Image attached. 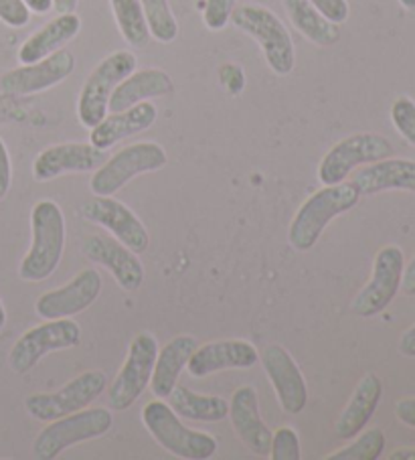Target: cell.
I'll use <instances>...</instances> for the list:
<instances>
[{
    "label": "cell",
    "mask_w": 415,
    "mask_h": 460,
    "mask_svg": "<svg viewBox=\"0 0 415 460\" xmlns=\"http://www.w3.org/2000/svg\"><path fill=\"white\" fill-rule=\"evenodd\" d=\"M136 55L132 51H116L98 63L79 92L77 116L85 128H95L110 112V96L116 85L136 69Z\"/></svg>",
    "instance_id": "cell-7"
},
{
    "label": "cell",
    "mask_w": 415,
    "mask_h": 460,
    "mask_svg": "<svg viewBox=\"0 0 415 460\" xmlns=\"http://www.w3.org/2000/svg\"><path fill=\"white\" fill-rule=\"evenodd\" d=\"M79 0H53V9L59 14L63 13H75Z\"/></svg>",
    "instance_id": "cell-42"
},
{
    "label": "cell",
    "mask_w": 415,
    "mask_h": 460,
    "mask_svg": "<svg viewBox=\"0 0 415 460\" xmlns=\"http://www.w3.org/2000/svg\"><path fill=\"white\" fill-rule=\"evenodd\" d=\"M260 361L266 369L269 384L274 385L282 410L286 414H300L308 403L306 379L302 376L298 363L282 345H268L261 351Z\"/></svg>",
    "instance_id": "cell-15"
},
{
    "label": "cell",
    "mask_w": 415,
    "mask_h": 460,
    "mask_svg": "<svg viewBox=\"0 0 415 460\" xmlns=\"http://www.w3.org/2000/svg\"><path fill=\"white\" fill-rule=\"evenodd\" d=\"M150 37L161 43H172L179 37V22L171 11L169 0H140Z\"/></svg>",
    "instance_id": "cell-30"
},
{
    "label": "cell",
    "mask_w": 415,
    "mask_h": 460,
    "mask_svg": "<svg viewBox=\"0 0 415 460\" xmlns=\"http://www.w3.org/2000/svg\"><path fill=\"white\" fill-rule=\"evenodd\" d=\"M234 27L250 35L253 41H258L260 49L266 58L269 69L278 75L292 74L296 66V51L288 27L276 17L266 6L260 4H243L231 13Z\"/></svg>",
    "instance_id": "cell-3"
},
{
    "label": "cell",
    "mask_w": 415,
    "mask_h": 460,
    "mask_svg": "<svg viewBox=\"0 0 415 460\" xmlns=\"http://www.w3.org/2000/svg\"><path fill=\"white\" fill-rule=\"evenodd\" d=\"M103 288L102 276L98 270L85 268L74 280L57 290H49L39 296L35 311L45 321L53 319H69L90 308L98 300Z\"/></svg>",
    "instance_id": "cell-16"
},
{
    "label": "cell",
    "mask_w": 415,
    "mask_h": 460,
    "mask_svg": "<svg viewBox=\"0 0 415 460\" xmlns=\"http://www.w3.org/2000/svg\"><path fill=\"white\" fill-rule=\"evenodd\" d=\"M166 400L171 402L169 406L179 418L195 420V422H221L229 414V402L225 398L190 392L185 385H174Z\"/></svg>",
    "instance_id": "cell-28"
},
{
    "label": "cell",
    "mask_w": 415,
    "mask_h": 460,
    "mask_svg": "<svg viewBox=\"0 0 415 460\" xmlns=\"http://www.w3.org/2000/svg\"><path fill=\"white\" fill-rule=\"evenodd\" d=\"M82 341V329L75 321L69 319H53L37 327L29 329L25 335L19 337L13 345L9 363L14 374L25 376L45 355L63 349L77 347Z\"/></svg>",
    "instance_id": "cell-11"
},
{
    "label": "cell",
    "mask_w": 415,
    "mask_h": 460,
    "mask_svg": "<svg viewBox=\"0 0 415 460\" xmlns=\"http://www.w3.org/2000/svg\"><path fill=\"white\" fill-rule=\"evenodd\" d=\"M111 424L114 418L110 408H84L75 414L57 418L39 432L33 442V455L39 460H53L79 442L100 438Z\"/></svg>",
    "instance_id": "cell-5"
},
{
    "label": "cell",
    "mask_w": 415,
    "mask_h": 460,
    "mask_svg": "<svg viewBox=\"0 0 415 460\" xmlns=\"http://www.w3.org/2000/svg\"><path fill=\"white\" fill-rule=\"evenodd\" d=\"M237 0H207L203 11V22L205 27L217 33V31L225 29L234 13Z\"/></svg>",
    "instance_id": "cell-34"
},
{
    "label": "cell",
    "mask_w": 415,
    "mask_h": 460,
    "mask_svg": "<svg viewBox=\"0 0 415 460\" xmlns=\"http://www.w3.org/2000/svg\"><path fill=\"white\" fill-rule=\"evenodd\" d=\"M31 19L29 6L22 0H0V21L13 29L25 27Z\"/></svg>",
    "instance_id": "cell-35"
},
{
    "label": "cell",
    "mask_w": 415,
    "mask_h": 460,
    "mask_svg": "<svg viewBox=\"0 0 415 460\" xmlns=\"http://www.w3.org/2000/svg\"><path fill=\"white\" fill-rule=\"evenodd\" d=\"M79 31H82V19L75 13L59 14L21 45L19 61L22 66H29L49 58L55 51L63 49V45H67L71 39H75Z\"/></svg>",
    "instance_id": "cell-25"
},
{
    "label": "cell",
    "mask_w": 415,
    "mask_h": 460,
    "mask_svg": "<svg viewBox=\"0 0 415 460\" xmlns=\"http://www.w3.org/2000/svg\"><path fill=\"white\" fill-rule=\"evenodd\" d=\"M260 361V355L250 341L229 339L215 341L197 347L187 363V371L193 377H207L217 371L250 369Z\"/></svg>",
    "instance_id": "cell-19"
},
{
    "label": "cell",
    "mask_w": 415,
    "mask_h": 460,
    "mask_svg": "<svg viewBox=\"0 0 415 460\" xmlns=\"http://www.w3.org/2000/svg\"><path fill=\"white\" fill-rule=\"evenodd\" d=\"M197 341L189 335L174 337L158 351L153 377H150V390L158 400H166L179 382L181 371L187 367L190 355L195 353Z\"/></svg>",
    "instance_id": "cell-26"
},
{
    "label": "cell",
    "mask_w": 415,
    "mask_h": 460,
    "mask_svg": "<svg viewBox=\"0 0 415 460\" xmlns=\"http://www.w3.org/2000/svg\"><path fill=\"white\" fill-rule=\"evenodd\" d=\"M391 122L395 130L415 148V102L407 96L397 98L391 106Z\"/></svg>",
    "instance_id": "cell-33"
},
{
    "label": "cell",
    "mask_w": 415,
    "mask_h": 460,
    "mask_svg": "<svg viewBox=\"0 0 415 460\" xmlns=\"http://www.w3.org/2000/svg\"><path fill=\"white\" fill-rule=\"evenodd\" d=\"M11 179H13L11 156H9V150H6L4 140L0 138V199H3V197L9 193Z\"/></svg>",
    "instance_id": "cell-37"
},
{
    "label": "cell",
    "mask_w": 415,
    "mask_h": 460,
    "mask_svg": "<svg viewBox=\"0 0 415 460\" xmlns=\"http://www.w3.org/2000/svg\"><path fill=\"white\" fill-rule=\"evenodd\" d=\"M383 384L379 376L366 374L355 387L349 403L340 411L337 424H334V432H337L340 440H353L357 434L365 430V426L369 424L375 410L379 406Z\"/></svg>",
    "instance_id": "cell-24"
},
{
    "label": "cell",
    "mask_w": 415,
    "mask_h": 460,
    "mask_svg": "<svg viewBox=\"0 0 415 460\" xmlns=\"http://www.w3.org/2000/svg\"><path fill=\"white\" fill-rule=\"evenodd\" d=\"M234 430L255 456H269L271 430L260 414L258 394L252 385H243L234 392L229 400V414Z\"/></svg>",
    "instance_id": "cell-20"
},
{
    "label": "cell",
    "mask_w": 415,
    "mask_h": 460,
    "mask_svg": "<svg viewBox=\"0 0 415 460\" xmlns=\"http://www.w3.org/2000/svg\"><path fill=\"white\" fill-rule=\"evenodd\" d=\"M395 416L402 424L415 428V398H405L395 403Z\"/></svg>",
    "instance_id": "cell-38"
},
{
    "label": "cell",
    "mask_w": 415,
    "mask_h": 460,
    "mask_svg": "<svg viewBox=\"0 0 415 460\" xmlns=\"http://www.w3.org/2000/svg\"><path fill=\"white\" fill-rule=\"evenodd\" d=\"M166 163H169V156L161 145L136 142V145L118 150L114 156L95 169L90 179V189L93 195L111 197L138 174L161 171Z\"/></svg>",
    "instance_id": "cell-6"
},
{
    "label": "cell",
    "mask_w": 415,
    "mask_h": 460,
    "mask_svg": "<svg viewBox=\"0 0 415 460\" xmlns=\"http://www.w3.org/2000/svg\"><path fill=\"white\" fill-rule=\"evenodd\" d=\"M389 460H415V448H399L391 452Z\"/></svg>",
    "instance_id": "cell-43"
},
{
    "label": "cell",
    "mask_w": 415,
    "mask_h": 460,
    "mask_svg": "<svg viewBox=\"0 0 415 460\" xmlns=\"http://www.w3.org/2000/svg\"><path fill=\"white\" fill-rule=\"evenodd\" d=\"M4 324H6V311H4L3 300H0V331L4 329Z\"/></svg>",
    "instance_id": "cell-44"
},
{
    "label": "cell",
    "mask_w": 415,
    "mask_h": 460,
    "mask_svg": "<svg viewBox=\"0 0 415 460\" xmlns=\"http://www.w3.org/2000/svg\"><path fill=\"white\" fill-rule=\"evenodd\" d=\"M79 216L85 221H90V224L108 229L110 234L116 235L118 242H122L136 253L148 250V229L138 217H136V213L132 209H128L122 201L114 199V197L95 195L93 199L82 203Z\"/></svg>",
    "instance_id": "cell-13"
},
{
    "label": "cell",
    "mask_w": 415,
    "mask_h": 460,
    "mask_svg": "<svg viewBox=\"0 0 415 460\" xmlns=\"http://www.w3.org/2000/svg\"><path fill=\"white\" fill-rule=\"evenodd\" d=\"M108 385V376L102 369H92L71 379L69 384L53 394H33L25 400V408L31 418L39 422H53V420L75 414V411L90 406L98 400Z\"/></svg>",
    "instance_id": "cell-8"
},
{
    "label": "cell",
    "mask_w": 415,
    "mask_h": 460,
    "mask_svg": "<svg viewBox=\"0 0 415 460\" xmlns=\"http://www.w3.org/2000/svg\"><path fill=\"white\" fill-rule=\"evenodd\" d=\"M271 460H300L302 450H300V438L298 432L290 426H282L271 434V447H269V456Z\"/></svg>",
    "instance_id": "cell-32"
},
{
    "label": "cell",
    "mask_w": 415,
    "mask_h": 460,
    "mask_svg": "<svg viewBox=\"0 0 415 460\" xmlns=\"http://www.w3.org/2000/svg\"><path fill=\"white\" fill-rule=\"evenodd\" d=\"M142 422L153 438L171 455L185 460H207L217 452V438L201 430H190L174 410L161 400L148 402L142 410Z\"/></svg>",
    "instance_id": "cell-4"
},
{
    "label": "cell",
    "mask_w": 415,
    "mask_h": 460,
    "mask_svg": "<svg viewBox=\"0 0 415 460\" xmlns=\"http://www.w3.org/2000/svg\"><path fill=\"white\" fill-rule=\"evenodd\" d=\"M156 357L158 341L150 332H140L132 339L122 369L118 371L116 379L110 385L108 402L111 410L124 411L138 402L146 385H150Z\"/></svg>",
    "instance_id": "cell-10"
},
{
    "label": "cell",
    "mask_w": 415,
    "mask_h": 460,
    "mask_svg": "<svg viewBox=\"0 0 415 460\" xmlns=\"http://www.w3.org/2000/svg\"><path fill=\"white\" fill-rule=\"evenodd\" d=\"M29 6L31 13L45 14L53 9V0H22Z\"/></svg>",
    "instance_id": "cell-41"
},
{
    "label": "cell",
    "mask_w": 415,
    "mask_h": 460,
    "mask_svg": "<svg viewBox=\"0 0 415 460\" xmlns=\"http://www.w3.org/2000/svg\"><path fill=\"white\" fill-rule=\"evenodd\" d=\"M350 182L361 195H377L383 191L415 193V161L383 158V161L365 164Z\"/></svg>",
    "instance_id": "cell-21"
},
{
    "label": "cell",
    "mask_w": 415,
    "mask_h": 460,
    "mask_svg": "<svg viewBox=\"0 0 415 460\" xmlns=\"http://www.w3.org/2000/svg\"><path fill=\"white\" fill-rule=\"evenodd\" d=\"M402 288L407 296H415V256L410 260V264L403 266Z\"/></svg>",
    "instance_id": "cell-39"
},
{
    "label": "cell",
    "mask_w": 415,
    "mask_h": 460,
    "mask_svg": "<svg viewBox=\"0 0 415 460\" xmlns=\"http://www.w3.org/2000/svg\"><path fill=\"white\" fill-rule=\"evenodd\" d=\"M358 199H361V193L357 191L353 182L324 185L321 191L310 195L300 205L290 224L288 240L292 248L298 252L313 250L331 221L353 209Z\"/></svg>",
    "instance_id": "cell-2"
},
{
    "label": "cell",
    "mask_w": 415,
    "mask_h": 460,
    "mask_svg": "<svg viewBox=\"0 0 415 460\" xmlns=\"http://www.w3.org/2000/svg\"><path fill=\"white\" fill-rule=\"evenodd\" d=\"M174 92L172 77L164 69L148 67L140 71H132L130 75L116 85L110 96V112H122L140 102H148L153 98H164Z\"/></svg>",
    "instance_id": "cell-23"
},
{
    "label": "cell",
    "mask_w": 415,
    "mask_h": 460,
    "mask_svg": "<svg viewBox=\"0 0 415 460\" xmlns=\"http://www.w3.org/2000/svg\"><path fill=\"white\" fill-rule=\"evenodd\" d=\"M383 450H385V434L379 428H371L350 442L349 447L326 456V460H377Z\"/></svg>",
    "instance_id": "cell-31"
},
{
    "label": "cell",
    "mask_w": 415,
    "mask_h": 460,
    "mask_svg": "<svg viewBox=\"0 0 415 460\" xmlns=\"http://www.w3.org/2000/svg\"><path fill=\"white\" fill-rule=\"evenodd\" d=\"M284 9L288 13L294 29L305 35L310 43L331 47L340 39L337 22L326 19L310 0H284Z\"/></svg>",
    "instance_id": "cell-27"
},
{
    "label": "cell",
    "mask_w": 415,
    "mask_h": 460,
    "mask_svg": "<svg viewBox=\"0 0 415 460\" xmlns=\"http://www.w3.org/2000/svg\"><path fill=\"white\" fill-rule=\"evenodd\" d=\"M399 353L405 357H415V324L413 327L407 329L402 339H399Z\"/></svg>",
    "instance_id": "cell-40"
},
{
    "label": "cell",
    "mask_w": 415,
    "mask_h": 460,
    "mask_svg": "<svg viewBox=\"0 0 415 460\" xmlns=\"http://www.w3.org/2000/svg\"><path fill=\"white\" fill-rule=\"evenodd\" d=\"M318 11H321L326 19L337 22H345L350 14V6L347 0H310Z\"/></svg>",
    "instance_id": "cell-36"
},
{
    "label": "cell",
    "mask_w": 415,
    "mask_h": 460,
    "mask_svg": "<svg viewBox=\"0 0 415 460\" xmlns=\"http://www.w3.org/2000/svg\"><path fill=\"white\" fill-rule=\"evenodd\" d=\"M74 53L67 49H59L41 61L6 71L0 77V90L4 93H11V96H33V93L59 85L63 79H67L74 74Z\"/></svg>",
    "instance_id": "cell-14"
},
{
    "label": "cell",
    "mask_w": 415,
    "mask_h": 460,
    "mask_svg": "<svg viewBox=\"0 0 415 460\" xmlns=\"http://www.w3.org/2000/svg\"><path fill=\"white\" fill-rule=\"evenodd\" d=\"M84 256L108 270L118 287L134 292L145 282V266L128 245L108 235H90L84 242Z\"/></svg>",
    "instance_id": "cell-17"
},
{
    "label": "cell",
    "mask_w": 415,
    "mask_h": 460,
    "mask_svg": "<svg viewBox=\"0 0 415 460\" xmlns=\"http://www.w3.org/2000/svg\"><path fill=\"white\" fill-rule=\"evenodd\" d=\"M110 4L118 31L124 37V41L136 47V49L146 47L150 41V33L140 0H110Z\"/></svg>",
    "instance_id": "cell-29"
},
{
    "label": "cell",
    "mask_w": 415,
    "mask_h": 460,
    "mask_svg": "<svg viewBox=\"0 0 415 460\" xmlns=\"http://www.w3.org/2000/svg\"><path fill=\"white\" fill-rule=\"evenodd\" d=\"M106 161V150L95 148L92 142H66L39 153L33 163V179L47 182L66 172H90Z\"/></svg>",
    "instance_id": "cell-18"
},
{
    "label": "cell",
    "mask_w": 415,
    "mask_h": 460,
    "mask_svg": "<svg viewBox=\"0 0 415 460\" xmlns=\"http://www.w3.org/2000/svg\"><path fill=\"white\" fill-rule=\"evenodd\" d=\"M33 242L22 258L19 276L27 282H41L57 270L66 250V217L55 201L43 199L31 211Z\"/></svg>",
    "instance_id": "cell-1"
},
{
    "label": "cell",
    "mask_w": 415,
    "mask_h": 460,
    "mask_svg": "<svg viewBox=\"0 0 415 460\" xmlns=\"http://www.w3.org/2000/svg\"><path fill=\"white\" fill-rule=\"evenodd\" d=\"M156 106L150 102H140V104L122 110V112H111L95 128H92L90 142L95 148L108 150L124 138L148 130L156 122Z\"/></svg>",
    "instance_id": "cell-22"
},
{
    "label": "cell",
    "mask_w": 415,
    "mask_h": 460,
    "mask_svg": "<svg viewBox=\"0 0 415 460\" xmlns=\"http://www.w3.org/2000/svg\"><path fill=\"white\" fill-rule=\"evenodd\" d=\"M403 252L399 245H385L377 252L373 260L371 280L365 284V288L358 292L350 303V311L361 319H371L385 311L391 300L402 288L403 276Z\"/></svg>",
    "instance_id": "cell-12"
},
{
    "label": "cell",
    "mask_w": 415,
    "mask_h": 460,
    "mask_svg": "<svg viewBox=\"0 0 415 460\" xmlns=\"http://www.w3.org/2000/svg\"><path fill=\"white\" fill-rule=\"evenodd\" d=\"M399 4H402L407 11H415V0H399Z\"/></svg>",
    "instance_id": "cell-45"
},
{
    "label": "cell",
    "mask_w": 415,
    "mask_h": 460,
    "mask_svg": "<svg viewBox=\"0 0 415 460\" xmlns=\"http://www.w3.org/2000/svg\"><path fill=\"white\" fill-rule=\"evenodd\" d=\"M389 156H393V145L385 137L375 132H358L342 138L324 155L318 166V179L322 185H339L357 166L377 163Z\"/></svg>",
    "instance_id": "cell-9"
}]
</instances>
